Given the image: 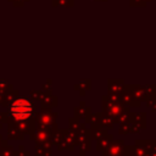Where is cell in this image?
<instances>
[{
    "label": "cell",
    "instance_id": "obj_1",
    "mask_svg": "<svg viewBox=\"0 0 156 156\" xmlns=\"http://www.w3.org/2000/svg\"><path fill=\"white\" fill-rule=\"evenodd\" d=\"M11 113L12 116L18 119V121H24L28 119L29 116L33 112V105L30 104L29 100L24 99V98H20L17 99L12 105H11Z\"/></svg>",
    "mask_w": 156,
    "mask_h": 156
}]
</instances>
